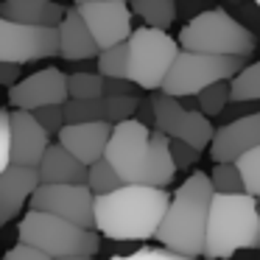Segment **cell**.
Listing matches in <instances>:
<instances>
[{
    "label": "cell",
    "mask_w": 260,
    "mask_h": 260,
    "mask_svg": "<svg viewBox=\"0 0 260 260\" xmlns=\"http://www.w3.org/2000/svg\"><path fill=\"white\" fill-rule=\"evenodd\" d=\"M76 12L81 14L84 25L90 28L98 51L129 40L132 9L126 0H87V3H76Z\"/></svg>",
    "instance_id": "11"
},
{
    "label": "cell",
    "mask_w": 260,
    "mask_h": 260,
    "mask_svg": "<svg viewBox=\"0 0 260 260\" xmlns=\"http://www.w3.org/2000/svg\"><path fill=\"white\" fill-rule=\"evenodd\" d=\"M104 95V76L90 73V70H76L68 76V98H98Z\"/></svg>",
    "instance_id": "26"
},
{
    "label": "cell",
    "mask_w": 260,
    "mask_h": 260,
    "mask_svg": "<svg viewBox=\"0 0 260 260\" xmlns=\"http://www.w3.org/2000/svg\"><path fill=\"white\" fill-rule=\"evenodd\" d=\"M238 20L252 31V37L260 42V6L254 0H246V3H238Z\"/></svg>",
    "instance_id": "32"
},
{
    "label": "cell",
    "mask_w": 260,
    "mask_h": 260,
    "mask_svg": "<svg viewBox=\"0 0 260 260\" xmlns=\"http://www.w3.org/2000/svg\"><path fill=\"white\" fill-rule=\"evenodd\" d=\"M59 31V56L68 62H87V59L98 56V45L92 40L90 28L84 25L81 14L73 9H64L62 23L56 25Z\"/></svg>",
    "instance_id": "17"
},
{
    "label": "cell",
    "mask_w": 260,
    "mask_h": 260,
    "mask_svg": "<svg viewBox=\"0 0 260 260\" xmlns=\"http://www.w3.org/2000/svg\"><path fill=\"white\" fill-rule=\"evenodd\" d=\"M226 3H232V6H238V3H243V0H226Z\"/></svg>",
    "instance_id": "41"
},
{
    "label": "cell",
    "mask_w": 260,
    "mask_h": 260,
    "mask_svg": "<svg viewBox=\"0 0 260 260\" xmlns=\"http://www.w3.org/2000/svg\"><path fill=\"white\" fill-rule=\"evenodd\" d=\"M34 120L48 132V135H59V129L64 126V109L62 104H48V107H40V109H31Z\"/></svg>",
    "instance_id": "30"
},
{
    "label": "cell",
    "mask_w": 260,
    "mask_h": 260,
    "mask_svg": "<svg viewBox=\"0 0 260 260\" xmlns=\"http://www.w3.org/2000/svg\"><path fill=\"white\" fill-rule=\"evenodd\" d=\"M199 112H204L207 118H218V112L230 104V81H213L204 90L196 92Z\"/></svg>",
    "instance_id": "27"
},
{
    "label": "cell",
    "mask_w": 260,
    "mask_h": 260,
    "mask_svg": "<svg viewBox=\"0 0 260 260\" xmlns=\"http://www.w3.org/2000/svg\"><path fill=\"white\" fill-rule=\"evenodd\" d=\"M109 260H199V257H187V254H179V252H171L165 246H143L137 252H129V254H115Z\"/></svg>",
    "instance_id": "31"
},
{
    "label": "cell",
    "mask_w": 260,
    "mask_h": 260,
    "mask_svg": "<svg viewBox=\"0 0 260 260\" xmlns=\"http://www.w3.org/2000/svg\"><path fill=\"white\" fill-rule=\"evenodd\" d=\"M40 185V174L37 168H25V165H12L0 171V226L14 221L23 207L28 204L34 187Z\"/></svg>",
    "instance_id": "16"
},
{
    "label": "cell",
    "mask_w": 260,
    "mask_h": 260,
    "mask_svg": "<svg viewBox=\"0 0 260 260\" xmlns=\"http://www.w3.org/2000/svg\"><path fill=\"white\" fill-rule=\"evenodd\" d=\"M20 68L23 64H14V62H3L0 59V87H12L20 81Z\"/></svg>",
    "instance_id": "37"
},
{
    "label": "cell",
    "mask_w": 260,
    "mask_h": 260,
    "mask_svg": "<svg viewBox=\"0 0 260 260\" xmlns=\"http://www.w3.org/2000/svg\"><path fill=\"white\" fill-rule=\"evenodd\" d=\"M76 3H87V0H76Z\"/></svg>",
    "instance_id": "42"
},
{
    "label": "cell",
    "mask_w": 260,
    "mask_h": 260,
    "mask_svg": "<svg viewBox=\"0 0 260 260\" xmlns=\"http://www.w3.org/2000/svg\"><path fill=\"white\" fill-rule=\"evenodd\" d=\"M241 249H260V215L254 196L213 193L202 254L207 260H224Z\"/></svg>",
    "instance_id": "4"
},
{
    "label": "cell",
    "mask_w": 260,
    "mask_h": 260,
    "mask_svg": "<svg viewBox=\"0 0 260 260\" xmlns=\"http://www.w3.org/2000/svg\"><path fill=\"white\" fill-rule=\"evenodd\" d=\"M104 159L118 171L123 185L165 187L176 176L171 137L162 132H151V126L135 118H126L112 126Z\"/></svg>",
    "instance_id": "1"
},
{
    "label": "cell",
    "mask_w": 260,
    "mask_h": 260,
    "mask_svg": "<svg viewBox=\"0 0 260 260\" xmlns=\"http://www.w3.org/2000/svg\"><path fill=\"white\" fill-rule=\"evenodd\" d=\"M9 165V112L0 109V171Z\"/></svg>",
    "instance_id": "36"
},
{
    "label": "cell",
    "mask_w": 260,
    "mask_h": 260,
    "mask_svg": "<svg viewBox=\"0 0 260 260\" xmlns=\"http://www.w3.org/2000/svg\"><path fill=\"white\" fill-rule=\"evenodd\" d=\"M137 90L132 79H104V95H137Z\"/></svg>",
    "instance_id": "35"
},
{
    "label": "cell",
    "mask_w": 260,
    "mask_h": 260,
    "mask_svg": "<svg viewBox=\"0 0 260 260\" xmlns=\"http://www.w3.org/2000/svg\"><path fill=\"white\" fill-rule=\"evenodd\" d=\"M0 17L12 20V23L56 28L64 17V6L59 0H0Z\"/></svg>",
    "instance_id": "19"
},
{
    "label": "cell",
    "mask_w": 260,
    "mask_h": 260,
    "mask_svg": "<svg viewBox=\"0 0 260 260\" xmlns=\"http://www.w3.org/2000/svg\"><path fill=\"white\" fill-rule=\"evenodd\" d=\"M98 73L104 79H129V42H118L98 51Z\"/></svg>",
    "instance_id": "24"
},
{
    "label": "cell",
    "mask_w": 260,
    "mask_h": 260,
    "mask_svg": "<svg viewBox=\"0 0 260 260\" xmlns=\"http://www.w3.org/2000/svg\"><path fill=\"white\" fill-rule=\"evenodd\" d=\"M129 9L148 28H159V31H168L176 23V14H179L176 0H129Z\"/></svg>",
    "instance_id": "21"
},
{
    "label": "cell",
    "mask_w": 260,
    "mask_h": 260,
    "mask_svg": "<svg viewBox=\"0 0 260 260\" xmlns=\"http://www.w3.org/2000/svg\"><path fill=\"white\" fill-rule=\"evenodd\" d=\"M235 165H238V174H241V182H243V193L257 199L260 196V146L243 151L235 159Z\"/></svg>",
    "instance_id": "28"
},
{
    "label": "cell",
    "mask_w": 260,
    "mask_h": 260,
    "mask_svg": "<svg viewBox=\"0 0 260 260\" xmlns=\"http://www.w3.org/2000/svg\"><path fill=\"white\" fill-rule=\"evenodd\" d=\"M254 3H257V6H260V0H254Z\"/></svg>",
    "instance_id": "43"
},
{
    "label": "cell",
    "mask_w": 260,
    "mask_h": 260,
    "mask_svg": "<svg viewBox=\"0 0 260 260\" xmlns=\"http://www.w3.org/2000/svg\"><path fill=\"white\" fill-rule=\"evenodd\" d=\"M3 260H53V257H51V254H45L42 249H37V246L17 243V246H12L6 254H3Z\"/></svg>",
    "instance_id": "34"
},
{
    "label": "cell",
    "mask_w": 260,
    "mask_h": 260,
    "mask_svg": "<svg viewBox=\"0 0 260 260\" xmlns=\"http://www.w3.org/2000/svg\"><path fill=\"white\" fill-rule=\"evenodd\" d=\"M129 79L140 90H159L168 68L179 53V42L159 28H132L129 34Z\"/></svg>",
    "instance_id": "8"
},
{
    "label": "cell",
    "mask_w": 260,
    "mask_h": 260,
    "mask_svg": "<svg viewBox=\"0 0 260 260\" xmlns=\"http://www.w3.org/2000/svg\"><path fill=\"white\" fill-rule=\"evenodd\" d=\"M68 101V76L59 68H45L9 87V104L14 109H40L48 104Z\"/></svg>",
    "instance_id": "13"
},
{
    "label": "cell",
    "mask_w": 260,
    "mask_h": 260,
    "mask_svg": "<svg viewBox=\"0 0 260 260\" xmlns=\"http://www.w3.org/2000/svg\"><path fill=\"white\" fill-rule=\"evenodd\" d=\"M179 45L185 51L249 59L257 48V40L235 14L224 9H210V12H199L196 17H190V23H185V28L179 31Z\"/></svg>",
    "instance_id": "5"
},
{
    "label": "cell",
    "mask_w": 260,
    "mask_h": 260,
    "mask_svg": "<svg viewBox=\"0 0 260 260\" xmlns=\"http://www.w3.org/2000/svg\"><path fill=\"white\" fill-rule=\"evenodd\" d=\"M56 260H92V257H87V254H68V257H56Z\"/></svg>",
    "instance_id": "39"
},
{
    "label": "cell",
    "mask_w": 260,
    "mask_h": 260,
    "mask_svg": "<svg viewBox=\"0 0 260 260\" xmlns=\"http://www.w3.org/2000/svg\"><path fill=\"white\" fill-rule=\"evenodd\" d=\"M37 174H40V182H45V185H56V182H76V185L84 182L87 185V165L79 162L59 143H48L45 154L37 165Z\"/></svg>",
    "instance_id": "18"
},
{
    "label": "cell",
    "mask_w": 260,
    "mask_h": 260,
    "mask_svg": "<svg viewBox=\"0 0 260 260\" xmlns=\"http://www.w3.org/2000/svg\"><path fill=\"white\" fill-rule=\"evenodd\" d=\"M123 185V179L118 176V171L107 162V159H98L87 168V187L92 190V196H101V193H112L115 187Z\"/></svg>",
    "instance_id": "25"
},
{
    "label": "cell",
    "mask_w": 260,
    "mask_h": 260,
    "mask_svg": "<svg viewBox=\"0 0 260 260\" xmlns=\"http://www.w3.org/2000/svg\"><path fill=\"white\" fill-rule=\"evenodd\" d=\"M246 64L241 56H215V53H199L179 48L174 64L168 68L159 92H168L174 98L182 95H196L213 81H230L238 70Z\"/></svg>",
    "instance_id": "7"
},
{
    "label": "cell",
    "mask_w": 260,
    "mask_h": 260,
    "mask_svg": "<svg viewBox=\"0 0 260 260\" xmlns=\"http://www.w3.org/2000/svg\"><path fill=\"white\" fill-rule=\"evenodd\" d=\"M51 135L34 120L28 109H14L9 112V162L37 168L45 154Z\"/></svg>",
    "instance_id": "12"
},
{
    "label": "cell",
    "mask_w": 260,
    "mask_h": 260,
    "mask_svg": "<svg viewBox=\"0 0 260 260\" xmlns=\"http://www.w3.org/2000/svg\"><path fill=\"white\" fill-rule=\"evenodd\" d=\"M171 196L165 187L120 185L92 202V230L112 241H148L165 215Z\"/></svg>",
    "instance_id": "2"
},
{
    "label": "cell",
    "mask_w": 260,
    "mask_h": 260,
    "mask_svg": "<svg viewBox=\"0 0 260 260\" xmlns=\"http://www.w3.org/2000/svg\"><path fill=\"white\" fill-rule=\"evenodd\" d=\"M20 243L42 249L45 254L56 257H68V254H87L95 257L101 249V238L95 230L79 226L68 218H59L51 213H40V210H28L17 226Z\"/></svg>",
    "instance_id": "6"
},
{
    "label": "cell",
    "mask_w": 260,
    "mask_h": 260,
    "mask_svg": "<svg viewBox=\"0 0 260 260\" xmlns=\"http://www.w3.org/2000/svg\"><path fill=\"white\" fill-rule=\"evenodd\" d=\"M213 202V185L210 176L196 171L179 185L174 199L165 207V215L159 221L157 238L165 249L171 252L199 257L204 249V230H207V213Z\"/></svg>",
    "instance_id": "3"
},
{
    "label": "cell",
    "mask_w": 260,
    "mask_h": 260,
    "mask_svg": "<svg viewBox=\"0 0 260 260\" xmlns=\"http://www.w3.org/2000/svg\"><path fill=\"white\" fill-rule=\"evenodd\" d=\"M135 120H140V123H146V126H154L151 98H140V104H137V109H135Z\"/></svg>",
    "instance_id": "38"
},
{
    "label": "cell",
    "mask_w": 260,
    "mask_h": 260,
    "mask_svg": "<svg viewBox=\"0 0 260 260\" xmlns=\"http://www.w3.org/2000/svg\"><path fill=\"white\" fill-rule=\"evenodd\" d=\"M92 190L81 182H56V185H40L34 187L28 199V207L31 210H40V213H51V215H59V218H68L79 226H87L92 230Z\"/></svg>",
    "instance_id": "10"
},
{
    "label": "cell",
    "mask_w": 260,
    "mask_h": 260,
    "mask_svg": "<svg viewBox=\"0 0 260 260\" xmlns=\"http://www.w3.org/2000/svg\"><path fill=\"white\" fill-rule=\"evenodd\" d=\"M254 207H257V215H260V196L254 199Z\"/></svg>",
    "instance_id": "40"
},
{
    "label": "cell",
    "mask_w": 260,
    "mask_h": 260,
    "mask_svg": "<svg viewBox=\"0 0 260 260\" xmlns=\"http://www.w3.org/2000/svg\"><path fill=\"white\" fill-rule=\"evenodd\" d=\"M59 56V31L53 25L12 23L0 17V59L14 64Z\"/></svg>",
    "instance_id": "9"
},
{
    "label": "cell",
    "mask_w": 260,
    "mask_h": 260,
    "mask_svg": "<svg viewBox=\"0 0 260 260\" xmlns=\"http://www.w3.org/2000/svg\"><path fill=\"white\" fill-rule=\"evenodd\" d=\"M210 185L213 193H243V182L235 162H215V168L210 171Z\"/></svg>",
    "instance_id": "29"
},
{
    "label": "cell",
    "mask_w": 260,
    "mask_h": 260,
    "mask_svg": "<svg viewBox=\"0 0 260 260\" xmlns=\"http://www.w3.org/2000/svg\"><path fill=\"white\" fill-rule=\"evenodd\" d=\"M171 157H174V165L182 171V168H190V165H196V159L202 157V154H199L196 148H190L187 143L174 140V137H171Z\"/></svg>",
    "instance_id": "33"
},
{
    "label": "cell",
    "mask_w": 260,
    "mask_h": 260,
    "mask_svg": "<svg viewBox=\"0 0 260 260\" xmlns=\"http://www.w3.org/2000/svg\"><path fill=\"white\" fill-rule=\"evenodd\" d=\"M254 146H260V109L221 123L210 140V157L213 162H235L243 151Z\"/></svg>",
    "instance_id": "14"
},
{
    "label": "cell",
    "mask_w": 260,
    "mask_h": 260,
    "mask_svg": "<svg viewBox=\"0 0 260 260\" xmlns=\"http://www.w3.org/2000/svg\"><path fill=\"white\" fill-rule=\"evenodd\" d=\"M151 107H154V126H157V132H162V135H168V137H171V132H174V126L179 123V118L187 112L179 98L168 95V92H154Z\"/></svg>",
    "instance_id": "23"
},
{
    "label": "cell",
    "mask_w": 260,
    "mask_h": 260,
    "mask_svg": "<svg viewBox=\"0 0 260 260\" xmlns=\"http://www.w3.org/2000/svg\"><path fill=\"white\" fill-rule=\"evenodd\" d=\"M213 135H215V126L210 123V118L204 112H199V109H187V112L179 118V123L174 126V132H171L174 140L187 143V146L196 148L199 154H202L204 148H210Z\"/></svg>",
    "instance_id": "20"
},
{
    "label": "cell",
    "mask_w": 260,
    "mask_h": 260,
    "mask_svg": "<svg viewBox=\"0 0 260 260\" xmlns=\"http://www.w3.org/2000/svg\"><path fill=\"white\" fill-rule=\"evenodd\" d=\"M230 101H260V59L230 79Z\"/></svg>",
    "instance_id": "22"
},
{
    "label": "cell",
    "mask_w": 260,
    "mask_h": 260,
    "mask_svg": "<svg viewBox=\"0 0 260 260\" xmlns=\"http://www.w3.org/2000/svg\"><path fill=\"white\" fill-rule=\"evenodd\" d=\"M109 135H112V123L87 120V123H64L56 137H59V146L68 148L79 162H84L90 168L92 162H98L104 157Z\"/></svg>",
    "instance_id": "15"
},
{
    "label": "cell",
    "mask_w": 260,
    "mask_h": 260,
    "mask_svg": "<svg viewBox=\"0 0 260 260\" xmlns=\"http://www.w3.org/2000/svg\"><path fill=\"white\" fill-rule=\"evenodd\" d=\"M126 3H129V0H126Z\"/></svg>",
    "instance_id": "44"
}]
</instances>
